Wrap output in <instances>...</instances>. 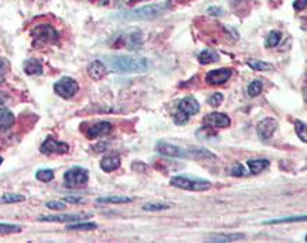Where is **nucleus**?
Returning <instances> with one entry per match:
<instances>
[{"mask_svg": "<svg viewBox=\"0 0 307 243\" xmlns=\"http://www.w3.org/2000/svg\"><path fill=\"white\" fill-rule=\"evenodd\" d=\"M109 68L115 72L122 74H142L147 72L153 67L150 59L144 57H133V55H109L107 57Z\"/></svg>", "mask_w": 307, "mask_h": 243, "instance_id": "nucleus-1", "label": "nucleus"}, {"mask_svg": "<svg viewBox=\"0 0 307 243\" xmlns=\"http://www.w3.org/2000/svg\"><path fill=\"white\" fill-rule=\"evenodd\" d=\"M242 239H245V235H243V233H222V235L208 236V240H211V242H215V243L236 242V240H242Z\"/></svg>", "mask_w": 307, "mask_h": 243, "instance_id": "nucleus-18", "label": "nucleus"}, {"mask_svg": "<svg viewBox=\"0 0 307 243\" xmlns=\"http://www.w3.org/2000/svg\"><path fill=\"white\" fill-rule=\"evenodd\" d=\"M231 175H234V177H242V175H246V168H245L242 164L236 163V164L232 165V168H231Z\"/></svg>", "mask_w": 307, "mask_h": 243, "instance_id": "nucleus-33", "label": "nucleus"}, {"mask_svg": "<svg viewBox=\"0 0 307 243\" xmlns=\"http://www.w3.org/2000/svg\"><path fill=\"white\" fill-rule=\"evenodd\" d=\"M279 128L278 120L275 117H265L258 123L257 133L261 140H269Z\"/></svg>", "mask_w": 307, "mask_h": 243, "instance_id": "nucleus-9", "label": "nucleus"}, {"mask_svg": "<svg viewBox=\"0 0 307 243\" xmlns=\"http://www.w3.org/2000/svg\"><path fill=\"white\" fill-rule=\"evenodd\" d=\"M24 72L27 75H40L43 72V65L38 59H27L24 63Z\"/></svg>", "mask_w": 307, "mask_h": 243, "instance_id": "nucleus-20", "label": "nucleus"}, {"mask_svg": "<svg viewBox=\"0 0 307 243\" xmlns=\"http://www.w3.org/2000/svg\"><path fill=\"white\" fill-rule=\"evenodd\" d=\"M262 89H264V84L259 79H255V81H252L249 85H248V95H249L250 98H255L258 95H261Z\"/></svg>", "mask_w": 307, "mask_h": 243, "instance_id": "nucleus-27", "label": "nucleus"}, {"mask_svg": "<svg viewBox=\"0 0 307 243\" xmlns=\"http://www.w3.org/2000/svg\"><path fill=\"white\" fill-rule=\"evenodd\" d=\"M208 13L213 16H221L222 15V9L220 8H210L208 9Z\"/></svg>", "mask_w": 307, "mask_h": 243, "instance_id": "nucleus-39", "label": "nucleus"}, {"mask_svg": "<svg viewBox=\"0 0 307 243\" xmlns=\"http://www.w3.org/2000/svg\"><path fill=\"white\" fill-rule=\"evenodd\" d=\"M89 172L82 167H72L64 174V184L68 188H82L88 184Z\"/></svg>", "mask_w": 307, "mask_h": 243, "instance_id": "nucleus-5", "label": "nucleus"}, {"mask_svg": "<svg viewBox=\"0 0 307 243\" xmlns=\"http://www.w3.org/2000/svg\"><path fill=\"white\" fill-rule=\"evenodd\" d=\"M246 64L255 71H271V70H273V65L268 64L265 61H259V59H249Z\"/></svg>", "mask_w": 307, "mask_h": 243, "instance_id": "nucleus-24", "label": "nucleus"}, {"mask_svg": "<svg viewBox=\"0 0 307 243\" xmlns=\"http://www.w3.org/2000/svg\"><path fill=\"white\" fill-rule=\"evenodd\" d=\"M22 228L19 225L13 223H0V235H9V233H17L20 232Z\"/></svg>", "mask_w": 307, "mask_h": 243, "instance_id": "nucleus-31", "label": "nucleus"}, {"mask_svg": "<svg viewBox=\"0 0 307 243\" xmlns=\"http://www.w3.org/2000/svg\"><path fill=\"white\" fill-rule=\"evenodd\" d=\"M91 214H61V215H44L40 216L38 221L40 222H79L86 218H91Z\"/></svg>", "mask_w": 307, "mask_h": 243, "instance_id": "nucleus-10", "label": "nucleus"}, {"mask_svg": "<svg viewBox=\"0 0 307 243\" xmlns=\"http://www.w3.org/2000/svg\"><path fill=\"white\" fill-rule=\"evenodd\" d=\"M304 8H306V0H294L296 10H304Z\"/></svg>", "mask_w": 307, "mask_h": 243, "instance_id": "nucleus-38", "label": "nucleus"}, {"mask_svg": "<svg viewBox=\"0 0 307 243\" xmlns=\"http://www.w3.org/2000/svg\"><path fill=\"white\" fill-rule=\"evenodd\" d=\"M268 167H269V160H266V158H258V160L248 161V168H249L250 174H259Z\"/></svg>", "mask_w": 307, "mask_h": 243, "instance_id": "nucleus-19", "label": "nucleus"}, {"mask_svg": "<svg viewBox=\"0 0 307 243\" xmlns=\"http://www.w3.org/2000/svg\"><path fill=\"white\" fill-rule=\"evenodd\" d=\"M67 228H68V230H93V229L98 228V225L93 222H81V223L68 225Z\"/></svg>", "mask_w": 307, "mask_h": 243, "instance_id": "nucleus-28", "label": "nucleus"}, {"mask_svg": "<svg viewBox=\"0 0 307 243\" xmlns=\"http://www.w3.org/2000/svg\"><path fill=\"white\" fill-rule=\"evenodd\" d=\"M36 178L41 183H50L51 179L54 178V171L50 168H43V170H38L36 172Z\"/></svg>", "mask_w": 307, "mask_h": 243, "instance_id": "nucleus-29", "label": "nucleus"}, {"mask_svg": "<svg viewBox=\"0 0 307 243\" xmlns=\"http://www.w3.org/2000/svg\"><path fill=\"white\" fill-rule=\"evenodd\" d=\"M111 130H112V125L109 122H98L86 130V137L98 139V137L107 136L108 133H111Z\"/></svg>", "mask_w": 307, "mask_h": 243, "instance_id": "nucleus-13", "label": "nucleus"}, {"mask_svg": "<svg viewBox=\"0 0 307 243\" xmlns=\"http://www.w3.org/2000/svg\"><path fill=\"white\" fill-rule=\"evenodd\" d=\"M170 184L180 190H186V191H194V193H201V191H207L211 188V183L207 179L194 178L190 175H176L170 179Z\"/></svg>", "mask_w": 307, "mask_h": 243, "instance_id": "nucleus-4", "label": "nucleus"}, {"mask_svg": "<svg viewBox=\"0 0 307 243\" xmlns=\"http://www.w3.org/2000/svg\"><path fill=\"white\" fill-rule=\"evenodd\" d=\"M2 163H3V158L0 157V164H2Z\"/></svg>", "mask_w": 307, "mask_h": 243, "instance_id": "nucleus-40", "label": "nucleus"}, {"mask_svg": "<svg viewBox=\"0 0 307 243\" xmlns=\"http://www.w3.org/2000/svg\"><path fill=\"white\" fill-rule=\"evenodd\" d=\"M64 201L65 202H70V204H81V202H85L84 198L77 197V195H67V197H64Z\"/></svg>", "mask_w": 307, "mask_h": 243, "instance_id": "nucleus-37", "label": "nucleus"}, {"mask_svg": "<svg viewBox=\"0 0 307 243\" xmlns=\"http://www.w3.org/2000/svg\"><path fill=\"white\" fill-rule=\"evenodd\" d=\"M222 100H224V95H222L221 92H215L214 95H211V98L208 99V103L211 105V106H220L222 103Z\"/></svg>", "mask_w": 307, "mask_h": 243, "instance_id": "nucleus-34", "label": "nucleus"}, {"mask_svg": "<svg viewBox=\"0 0 307 243\" xmlns=\"http://www.w3.org/2000/svg\"><path fill=\"white\" fill-rule=\"evenodd\" d=\"M303 222L306 221V216H289V218H279V219H272V221L262 222L264 225H279V223H292V222Z\"/></svg>", "mask_w": 307, "mask_h": 243, "instance_id": "nucleus-23", "label": "nucleus"}, {"mask_svg": "<svg viewBox=\"0 0 307 243\" xmlns=\"http://www.w3.org/2000/svg\"><path fill=\"white\" fill-rule=\"evenodd\" d=\"M78 82L74 78H70V77H63L54 84V92L57 93L58 96L64 98V99L72 98L75 93L78 92Z\"/></svg>", "mask_w": 307, "mask_h": 243, "instance_id": "nucleus-6", "label": "nucleus"}, {"mask_svg": "<svg viewBox=\"0 0 307 243\" xmlns=\"http://www.w3.org/2000/svg\"><path fill=\"white\" fill-rule=\"evenodd\" d=\"M98 204H128L132 202L130 197H125V195H109V197H100L96 200Z\"/></svg>", "mask_w": 307, "mask_h": 243, "instance_id": "nucleus-21", "label": "nucleus"}, {"mask_svg": "<svg viewBox=\"0 0 307 243\" xmlns=\"http://www.w3.org/2000/svg\"><path fill=\"white\" fill-rule=\"evenodd\" d=\"M294 129H296V135L300 137V140L303 143L307 142V135H306V123L301 120L294 122Z\"/></svg>", "mask_w": 307, "mask_h": 243, "instance_id": "nucleus-30", "label": "nucleus"}, {"mask_svg": "<svg viewBox=\"0 0 307 243\" xmlns=\"http://www.w3.org/2000/svg\"><path fill=\"white\" fill-rule=\"evenodd\" d=\"M218 59H220V57H218V54H217L214 50H202L200 54H198V61H200V64L202 65L217 63Z\"/></svg>", "mask_w": 307, "mask_h": 243, "instance_id": "nucleus-22", "label": "nucleus"}, {"mask_svg": "<svg viewBox=\"0 0 307 243\" xmlns=\"http://www.w3.org/2000/svg\"><path fill=\"white\" fill-rule=\"evenodd\" d=\"M179 109L181 112L188 114V116H193V114L198 113L200 103H198V100L195 99L194 96H184V98L179 102Z\"/></svg>", "mask_w": 307, "mask_h": 243, "instance_id": "nucleus-15", "label": "nucleus"}, {"mask_svg": "<svg viewBox=\"0 0 307 243\" xmlns=\"http://www.w3.org/2000/svg\"><path fill=\"white\" fill-rule=\"evenodd\" d=\"M204 125H207L210 128H217V129H224L228 128L231 125V119L228 114L220 113V112H213V113L207 114L204 117Z\"/></svg>", "mask_w": 307, "mask_h": 243, "instance_id": "nucleus-12", "label": "nucleus"}, {"mask_svg": "<svg viewBox=\"0 0 307 243\" xmlns=\"http://www.w3.org/2000/svg\"><path fill=\"white\" fill-rule=\"evenodd\" d=\"M169 205L167 204H159V202H156V204H144L142 207L143 211H147V212H151V211H165V209H169Z\"/></svg>", "mask_w": 307, "mask_h": 243, "instance_id": "nucleus-32", "label": "nucleus"}, {"mask_svg": "<svg viewBox=\"0 0 307 243\" xmlns=\"http://www.w3.org/2000/svg\"><path fill=\"white\" fill-rule=\"evenodd\" d=\"M31 36L34 38V41L40 45L44 44H53L58 41V33L54 27L43 24V26H37L36 29L31 31Z\"/></svg>", "mask_w": 307, "mask_h": 243, "instance_id": "nucleus-7", "label": "nucleus"}, {"mask_svg": "<svg viewBox=\"0 0 307 243\" xmlns=\"http://www.w3.org/2000/svg\"><path fill=\"white\" fill-rule=\"evenodd\" d=\"M167 12V3H158V5H150L143 8L130 10L128 13H123L121 16L122 20L126 22H140V20H153L158 19Z\"/></svg>", "mask_w": 307, "mask_h": 243, "instance_id": "nucleus-3", "label": "nucleus"}, {"mask_svg": "<svg viewBox=\"0 0 307 243\" xmlns=\"http://www.w3.org/2000/svg\"><path fill=\"white\" fill-rule=\"evenodd\" d=\"M280 38H282V33L278 31V30H273L268 34V38H266V47L268 48H273L276 47L279 43H280Z\"/></svg>", "mask_w": 307, "mask_h": 243, "instance_id": "nucleus-26", "label": "nucleus"}, {"mask_svg": "<svg viewBox=\"0 0 307 243\" xmlns=\"http://www.w3.org/2000/svg\"><path fill=\"white\" fill-rule=\"evenodd\" d=\"M45 207L48 209H53V211H63V209H65V204L63 201H50L45 204Z\"/></svg>", "mask_w": 307, "mask_h": 243, "instance_id": "nucleus-36", "label": "nucleus"}, {"mask_svg": "<svg viewBox=\"0 0 307 243\" xmlns=\"http://www.w3.org/2000/svg\"><path fill=\"white\" fill-rule=\"evenodd\" d=\"M40 151L43 154H47V156H51V154H67L70 151V146L67 143H63V142H58L53 137H47L44 140V143L41 144Z\"/></svg>", "mask_w": 307, "mask_h": 243, "instance_id": "nucleus-8", "label": "nucleus"}, {"mask_svg": "<svg viewBox=\"0 0 307 243\" xmlns=\"http://www.w3.org/2000/svg\"><path fill=\"white\" fill-rule=\"evenodd\" d=\"M24 200H26V197L20 194H5L0 197V202H3V204H17V202H23Z\"/></svg>", "mask_w": 307, "mask_h": 243, "instance_id": "nucleus-25", "label": "nucleus"}, {"mask_svg": "<svg viewBox=\"0 0 307 243\" xmlns=\"http://www.w3.org/2000/svg\"><path fill=\"white\" fill-rule=\"evenodd\" d=\"M0 81H2V70H0Z\"/></svg>", "mask_w": 307, "mask_h": 243, "instance_id": "nucleus-41", "label": "nucleus"}, {"mask_svg": "<svg viewBox=\"0 0 307 243\" xmlns=\"http://www.w3.org/2000/svg\"><path fill=\"white\" fill-rule=\"evenodd\" d=\"M16 117L6 107H0V132H6L15 125Z\"/></svg>", "mask_w": 307, "mask_h": 243, "instance_id": "nucleus-16", "label": "nucleus"}, {"mask_svg": "<svg viewBox=\"0 0 307 243\" xmlns=\"http://www.w3.org/2000/svg\"><path fill=\"white\" fill-rule=\"evenodd\" d=\"M173 120H174L176 125H186L187 122H188V114H186L184 112H181L179 109V112H176V114H174Z\"/></svg>", "mask_w": 307, "mask_h": 243, "instance_id": "nucleus-35", "label": "nucleus"}, {"mask_svg": "<svg viewBox=\"0 0 307 243\" xmlns=\"http://www.w3.org/2000/svg\"><path fill=\"white\" fill-rule=\"evenodd\" d=\"M156 151L162 156L173 158H215V156L211 151L206 150V149H184L181 146H176V144L167 143L163 140H159L156 144Z\"/></svg>", "mask_w": 307, "mask_h": 243, "instance_id": "nucleus-2", "label": "nucleus"}, {"mask_svg": "<svg viewBox=\"0 0 307 243\" xmlns=\"http://www.w3.org/2000/svg\"><path fill=\"white\" fill-rule=\"evenodd\" d=\"M86 72H88V77L91 79H93V81H100V79L107 75V65L104 64L102 61H99V59H95V61H92L91 64L88 65Z\"/></svg>", "mask_w": 307, "mask_h": 243, "instance_id": "nucleus-14", "label": "nucleus"}, {"mask_svg": "<svg viewBox=\"0 0 307 243\" xmlns=\"http://www.w3.org/2000/svg\"><path fill=\"white\" fill-rule=\"evenodd\" d=\"M232 70L231 68H220V70H213L206 75V82L208 85H221L225 84L231 77H232Z\"/></svg>", "mask_w": 307, "mask_h": 243, "instance_id": "nucleus-11", "label": "nucleus"}, {"mask_svg": "<svg viewBox=\"0 0 307 243\" xmlns=\"http://www.w3.org/2000/svg\"><path fill=\"white\" fill-rule=\"evenodd\" d=\"M121 165V157L118 154H112V156H107L100 160V168L105 172H112L116 168H119Z\"/></svg>", "mask_w": 307, "mask_h": 243, "instance_id": "nucleus-17", "label": "nucleus"}]
</instances>
